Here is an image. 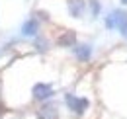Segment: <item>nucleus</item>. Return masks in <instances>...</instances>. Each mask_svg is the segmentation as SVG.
Wrapping results in <instances>:
<instances>
[{"instance_id":"obj_1","label":"nucleus","mask_w":127,"mask_h":119,"mask_svg":"<svg viewBox=\"0 0 127 119\" xmlns=\"http://www.w3.org/2000/svg\"><path fill=\"white\" fill-rule=\"evenodd\" d=\"M63 102L66 105V109L76 117H84L90 109V98L88 96H78L76 92H66L63 96Z\"/></svg>"},{"instance_id":"obj_2","label":"nucleus","mask_w":127,"mask_h":119,"mask_svg":"<svg viewBox=\"0 0 127 119\" xmlns=\"http://www.w3.org/2000/svg\"><path fill=\"white\" fill-rule=\"evenodd\" d=\"M30 94H32V100L33 102H37V104H45L49 100H53L55 98V86L51 84V82H45V80H39V82H35L30 90Z\"/></svg>"},{"instance_id":"obj_3","label":"nucleus","mask_w":127,"mask_h":119,"mask_svg":"<svg viewBox=\"0 0 127 119\" xmlns=\"http://www.w3.org/2000/svg\"><path fill=\"white\" fill-rule=\"evenodd\" d=\"M43 30V24L35 18V16H28L24 22H22V26H20V37H24V39H33V37H37L39 33Z\"/></svg>"},{"instance_id":"obj_4","label":"nucleus","mask_w":127,"mask_h":119,"mask_svg":"<svg viewBox=\"0 0 127 119\" xmlns=\"http://www.w3.org/2000/svg\"><path fill=\"white\" fill-rule=\"evenodd\" d=\"M70 51H72V57L78 60L80 64H88L92 60V57H94V45L86 43V41H78Z\"/></svg>"},{"instance_id":"obj_5","label":"nucleus","mask_w":127,"mask_h":119,"mask_svg":"<svg viewBox=\"0 0 127 119\" xmlns=\"http://www.w3.org/2000/svg\"><path fill=\"white\" fill-rule=\"evenodd\" d=\"M64 10L70 20H84L88 16L86 0H64Z\"/></svg>"},{"instance_id":"obj_6","label":"nucleus","mask_w":127,"mask_h":119,"mask_svg":"<svg viewBox=\"0 0 127 119\" xmlns=\"http://www.w3.org/2000/svg\"><path fill=\"white\" fill-rule=\"evenodd\" d=\"M76 43H78V35L74 30H61L55 35V45L61 49H72Z\"/></svg>"},{"instance_id":"obj_7","label":"nucleus","mask_w":127,"mask_h":119,"mask_svg":"<svg viewBox=\"0 0 127 119\" xmlns=\"http://www.w3.org/2000/svg\"><path fill=\"white\" fill-rule=\"evenodd\" d=\"M111 10H113V14H115V31H117L121 37L127 39V8L117 6V8H111Z\"/></svg>"},{"instance_id":"obj_8","label":"nucleus","mask_w":127,"mask_h":119,"mask_svg":"<svg viewBox=\"0 0 127 119\" xmlns=\"http://www.w3.org/2000/svg\"><path fill=\"white\" fill-rule=\"evenodd\" d=\"M35 119H61L57 104H53L51 100L45 102V104H41V107H39L37 113H35Z\"/></svg>"},{"instance_id":"obj_9","label":"nucleus","mask_w":127,"mask_h":119,"mask_svg":"<svg viewBox=\"0 0 127 119\" xmlns=\"http://www.w3.org/2000/svg\"><path fill=\"white\" fill-rule=\"evenodd\" d=\"M86 10H88L90 20L96 22L104 16V2L102 0H86Z\"/></svg>"},{"instance_id":"obj_10","label":"nucleus","mask_w":127,"mask_h":119,"mask_svg":"<svg viewBox=\"0 0 127 119\" xmlns=\"http://www.w3.org/2000/svg\"><path fill=\"white\" fill-rule=\"evenodd\" d=\"M32 41H33V49H35L37 53H47L49 47H51V41H49V37L43 33V31H41L37 37H33Z\"/></svg>"},{"instance_id":"obj_11","label":"nucleus","mask_w":127,"mask_h":119,"mask_svg":"<svg viewBox=\"0 0 127 119\" xmlns=\"http://www.w3.org/2000/svg\"><path fill=\"white\" fill-rule=\"evenodd\" d=\"M33 16H35L41 24H49V22H51V14H49L47 10H43V8H37V10L33 12Z\"/></svg>"},{"instance_id":"obj_12","label":"nucleus","mask_w":127,"mask_h":119,"mask_svg":"<svg viewBox=\"0 0 127 119\" xmlns=\"http://www.w3.org/2000/svg\"><path fill=\"white\" fill-rule=\"evenodd\" d=\"M117 2H119V6H121V8H127V0H117Z\"/></svg>"},{"instance_id":"obj_13","label":"nucleus","mask_w":127,"mask_h":119,"mask_svg":"<svg viewBox=\"0 0 127 119\" xmlns=\"http://www.w3.org/2000/svg\"><path fill=\"white\" fill-rule=\"evenodd\" d=\"M0 53H2V51H0Z\"/></svg>"}]
</instances>
